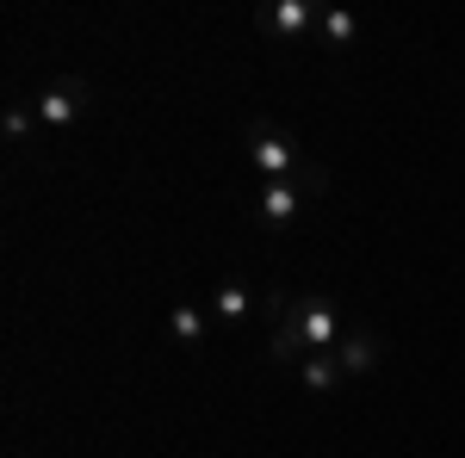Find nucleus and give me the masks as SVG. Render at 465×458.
I'll return each mask as SVG.
<instances>
[{
  "instance_id": "nucleus-1",
  "label": "nucleus",
  "mask_w": 465,
  "mask_h": 458,
  "mask_svg": "<svg viewBox=\"0 0 465 458\" xmlns=\"http://www.w3.org/2000/svg\"><path fill=\"white\" fill-rule=\"evenodd\" d=\"M249 161H254L261 180H292L304 168L298 137H292V131H273V124H249Z\"/></svg>"
},
{
  "instance_id": "nucleus-2",
  "label": "nucleus",
  "mask_w": 465,
  "mask_h": 458,
  "mask_svg": "<svg viewBox=\"0 0 465 458\" xmlns=\"http://www.w3.org/2000/svg\"><path fill=\"white\" fill-rule=\"evenodd\" d=\"M32 106H37V124H56V131H63V124H74L81 112L94 106V87H87L81 74H56Z\"/></svg>"
},
{
  "instance_id": "nucleus-3",
  "label": "nucleus",
  "mask_w": 465,
  "mask_h": 458,
  "mask_svg": "<svg viewBox=\"0 0 465 458\" xmlns=\"http://www.w3.org/2000/svg\"><path fill=\"white\" fill-rule=\"evenodd\" d=\"M298 328H304V347H311V353H335V328H341L335 297L304 291V297H298Z\"/></svg>"
},
{
  "instance_id": "nucleus-4",
  "label": "nucleus",
  "mask_w": 465,
  "mask_h": 458,
  "mask_svg": "<svg viewBox=\"0 0 465 458\" xmlns=\"http://www.w3.org/2000/svg\"><path fill=\"white\" fill-rule=\"evenodd\" d=\"M254 19H261V32H267V37H286V44H298V37L317 32L322 13L311 6V0H267V6H261Z\"/></svg>"
},
{
  "instance_id": "nucleus-5",
  "label": "nucleus",
  "mask_w": 465,
  "mask_h": 458,
  "mask_svg": "<svg viewBox=\"0 0 465 458\" xmlns=\"http://www.w3.org/2000/svg\"><path fill=\"white\" fill-rule=\"evenodd\" d=\"M335 359H341L348 378H360V372H372V365L385 359V341H379L372 328H348V335L335 341Z\"/></svg>"
},
{
  "instance_id": "nucleus-6",
  "label": "nucleus",
  "mask_w": 465,
  "mask_h": 458,
  "mask_svg": "<svg viewBox=\"0 0 465 458\" xmlns=\"http://www.w3.org/2000/svg\"><path fill=\"white\" fill-rule=\"evenodd\" d=\"M311 347H304V328H298V304H292L286 322H273V335H267V365H304Z\"/></svg>"
},
{
  "instance_id": "nucleus-7",
  "label": "nucleus",
  "mask_w": 465,
  "mask_h": 458,
  "mask_svg": "<svg viewBox=\"0 0 465 458\" xmlns=\"http://www.w3.org/2000/svg\"><path fill=\"white\" fill-rule=\"evenodd\" d=\"M298 211H304V192H298L292 180H267V186H261V217H267V223H292Z\"/></svg>"
},
{
  "instance_id": "nucleus-8",
  "label": "nucleus",
  "mask_w": 465,
  "mask_h": 458,
  "mask_svg": "<svg viewBox=\"0 0 465 458\" xmlns=\"http://www.w3.org/2000/svg\"><path fill=\"white\" fill-rule=\"evenodd\" d=\"M298 372H304V390H311V396H329V390H335V385H341V378H348L335 353H311V359H304Z\"/></svg>"
},
{
  "instance_id": "nucleus-9",
  "label": "nucleus",
  "mask_w": 465,
  "mask_h": 458,
  "mask_svg": "<svg viewBox=\"0 0 465 458\" xmlns=\"http://www.w3.org/2000/svg\"><path fill=\"white\" fill-rule=\"evenodd\" d=\"M317 37L329 44V50H348V44L360 37V19L348 13V6H329V13L317 19Z\"/></svg>"
},
{
  "instance_id": "nucleus-10",
  "label": "nucleus",
  "mask_w": 465,
  "mask_h": 458,
  "mask_svg": "<svg viewBox=\"0 0 465 458\" xmlns=\"http://www.w3.org/2000/svg\"><path fill=\"white\" fill-rule=\"evenodd\" d=\"M249 310H254V297H249V285H242V279H223V285H217V297H212V317L236 322V317H249Z\"/></svg>"
},
{
  "instance_id": "nucleus-11",
  "label": "nucleus",
  "mask_w": 465,
  "mask_h": 458,
  "mask_svg": "<svg viewBox=\"0 0 465 458\" xmlns=\"http://www.w3.org/2000/svg\"><path fill=\"white\" fill-rule=\"evenodd\" d=\"M168 328H174V341L199 347V341H205V328H212V310H199V304H180L174 317H168Z\"/></svg>"
},
{
  "instance_id": "nucleus-12",
  "label": "nucleus",
  "mask_w": 465,
  "mask_h": 458,
  "mask_svg": "<svg viewBox=\"0 0 465 458\" xmlns=\"http://www.w3.org/2000/svg\"><path fill=\"white\" fill-rule=\"evenodd\" d=\"M32 124H37V106H32V100H13V106H6V118H0L6 142H25V137H32Z\"/></svg>"
},
{
  "instance_id": "nucleus-13",
  "label": "nucleus",
  "mask_w": 465,
  "mask_h": 458,
  "mask_svg": "<svg viewBox=\"0 0 465 458\" xmlns=\"http://www.w3.org/2000/svg\"><path fill=\"white\" fill-rule=\"evenodd\" d=\"M292 186H298V192H304V199H322V192H329V174H322V168H311V161H304V168H298V174H292Z\"/></svg>"
}]
</instances>
